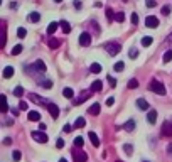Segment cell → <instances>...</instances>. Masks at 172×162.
I'll list each match as a JSON object with an SVG mask.
<instances>
[{
    "label": "cell",
    "mask_w": 172,
    "mask_h": 162,
    "mask_svg": "<svg viewBox=\"0 0 172 162\" xmlns=\"http://www.w3.org/2000/svg\"><path fill=\"white\" fill-rule=\"evenodd\" d=\"M57 27H59L57 22H51V24L48 26V34H54V32L57 30Z\"/></svg>",
    "instance_id": "cell-22"
},
{
    "label": "cell",
    "mask_w": 172,
    "mask_h": 162,
    "mask_svg": "<svg viewBox=\"0 0 172 162\" xmlns=\"http://www.w3.org/2000/svg\"><path fill=\"white\" fill-rule=\"evenodd\" d=\"M130 20H132V24H134V26H137V24H138V15H137V14H132Z\"/></svg>",
    "instance_id": "cell-44"
},
{
    "label": "cell",
    "mask_w": 172,
    "mask_h": 162,
    "mask_svg": "<svg viewBox=\"0 0 172 162\" xmlns=\"http://www.w3.org/2000/svg\"><path fill=\"white\" fill-rule=\"evenodd\" d=\"M29 96H30V100H32V101H35V103H46V105H49V103L46 101L44 98H39L37 95H34V93H30Z\"/></svg>",
    "instance_id": "cell-24"
},
{
    "label": "cell",
    "mask_w": 172,
    "mask_h": 162,
    "mask_svg": "<svg viewBox=\"0 0 172 162\" xmlns=\"http://www.w3.org/2000/svg\"><path fill=\"white\" fill-rule=\"evenodd\" d=\"M59 46H61V41H59V39H56V37L49 39V47H51V49H57Z\"/></svg>",
    "instance_id": "cell-20"
},
{
    "label": "cell",
    "mask_w": 172,
    "mask_h": 162,
    "mask_svg": "<svg viewBox=\"0 0 172 162\" xmlns=\"http://www.w3.org/2000/svg\"><path fill=\"white\" fill-rule=\"evenodd\" d=\"M88 113H90V115H95V117L98 115V113H100V105H98V103H93V105L88 108Z\"/></svg>",
    "instance_id": "cell-14"
},
{
    "label": "cell",
    "mask_w": 172,
    "mask_h": 162,
    "mask_svg": "<svg viewBox=\"0 0 172 162\" xmlns=\"http://www.w3.org/2000/svg\"><path fill=\"white\" fill-rule=\"evenodd\" d=\"M172 61V51H167L164 54V63H170Z\"/></svg>",
    "instance_id": "cell-37"
},
{
    "label": "cell",
    "mask_w": 172,
    "mask_h": 162,
    "mask_svg": "<svg viewBox=\"0 0 172 162\" xmlns=\"http://www.w3.org/2000/svg\"><path fill=\"white\" fill-rule=\"evenodd\" d=\"M155 120H157V111H155V110H149V113H147V122H149L150 125H154Z\"/></svg>",
    "instance_id": "cell-11"
},
{
    "label": "cell",
    "mask_w": 172,
    "mask_h": 162,
    "mask_svg": "<svg viewBox=\"0 0 172 162\" xmlns=\"http://www.w3.org/2000/svg\"><path fill=\"white\" fill-rule=\"evenodd\" d=\"M39 128H41V132H42V130H46V125H44V123H39Z\"/></svg>",
    "instance_id": "cell-53"
},
{
    "label": "cell",
    "mask_w": 172,
    "mask_h": 162,
    "mask_svg": "<svg viewBox=\"0 0 172 162\" xmlns=\"http://www.w3.org/2000/svg\"><path fill=\"white\" fill-rule=\"evenodd\" d=\"M123 128L127 130V132H132V130L135 128V122H134V120H128V122L123 125Z\"/></svg>",
    "instance_id": "cell-25"
},
{
    "label": "cell",
    "mask_w": 172,
    "mask_h": 162,
    "mask_svg": "<svg viewBox=\"0 0 172 162\" xmlns=\"http://www.w3.org/2000/svg\"><path fill=\"white\" fill-rule=\"evenodd\" d=\"M32 139H34L35 142H39V144H46V142L49 140L48 135L44 132H32Z\"/></svg>",
    "instance_id": "cell-5"
},
{
    "label": "cell",
    "mask_w": 172,
    "mask_h": 162,
    "mask_svg": "<svg viewBox=\"0 0 172 162\" xmlns=\"http://www.w3.org/2000/svg\"><path fill=\"white\" fill-rule=\"evenodd\" d=\"M115 20H116V22H120V24H121V22L125 20V15H123V12H116V14H115Z\"/></svg>",
    "instance_id": "cell-33"
},
{
    "label": "cell",
    "mask_w": 172,
    "mask_h": 162,
    "mask_svg": "<svg viewBox=\"0 0 172 162\" xmlns=\"http://www.w3.org/2000/svg\"><path fill=\"white\" fill-rule=\"evenodd\" d=\"M41 86H42V88H52V81H49V79H44V81H41Z\"/></svg>",
    "instance_id": "cell-36"
},
{
    "label": "cell",
    "mask_w": 172,
    "mask_h": 162,
    "mask_svg": "<svg viewBox=\"0 0 172 162\" xmlns=\"http://www.w3.org/2000/svg\"><path fill=\"white\" fill-rule=\"evenodd\" d=\"M169 12H170V7H169V5L162 7V14H164V15H169Z\"/></svg>",
    "instance_id": "cell-46"
},
{
    "label": "cell",
    "mask_w": 172,
    "mask_h": 162,
    "mask_svg": "<svg viewBox=\"0 0 172 162\" xmlns=\"http://www.w3.org/2000/svg\"><path fill=\"white\" fill-rule=\"evenodd\" d=\"M113 69H115V71H118V73H120V71H123V69H125V63H123V61L116 63V64H115V68H113Z\"/></svg>",
    "instance_id": "cell-32"
},
{
    "label": "cell",
    "mask_w": 172,
    "mask_h": 162,
    "mask_svg": "<svg viewBox=\"0 0 172 162\" xmlns=\"http://www.w3.org/2000/svg\"><path fill=\"white\" fill-rule=\"evenodd\" d=\"M149 90L150 91H154V93H157V95H165V86L160 83V81H157V79H152L150 81V85H149Z\"/></svg>",
    "instance_id": "cell-2"
},
{
    "label": "cell",
    "mask_w": 172,
    "mask_h": 162,
    "mask_svg": "<svg viewBox=\"0 0 172 162\" xmlns=\"http://www.w3.org/2000/svg\"><path fill=\"white\" fill-rule=\"evenodd\" d=\"M59 162H68V160H66V159L63 157V159H59Z\"/></svg>",
    "instance_id": "cell-55"
},
{
    "label": "cell",
    "mask_w": 172,
    "mask_h": 162,
    "mask_svg": "<svg viewBox=\"0 0 172 162\" xmlns=\"http://www.w3.org/2000/svg\"><path fill=\"white\" fill-rule=\"evenodd\" d=\"M74 147H79V149L83 147V137H76L74 139Z\"/></svg>",
    "instance_id": "cell-39"
},
{
    "label": "cell",
    "mask_w": 172,
    "mask_h": 162,
    "mask_svg": "<svg viewBox=\"0 0 172 162\" xmlns=\"http://www.w3.org/2000/svg\"><path fill=\"white\" fill-rule=\"evenodd\" d=\"M0 5H2V0H0Z\"/></svg>",
    "instance_id": "cell-59"
},
{
    "label": "cell",
    "mask_w": 172,
    "mask_h": 162,
    "mask_svg": "<svg viewBox=\"0 0 172 162\" xmlns=\"http://www.w3.org/2000/svg\"><path fill=\"white\" fill-rule=\"evenodd\" d=\"M48 110H49V113H51L52 118H57V117H59V108H57V105H54V103H49V105H48Z\"/></svg>",
    "instance_id": "cell-9"
},
{
    "label": "cell",
    "mask_w": 172,
    "mask_h": 162,
    "mask_svg": "<svg viewBox=\"0 0 172 162\" xmlns=\"http://www.w3.org/2000/svg\"><path fill=\"white\" fill-rule=\"evenodd\" d=\"M169 41H172V34H170V36H169Z\"/></svg>",
    "instance_id": "cell-57"
},
{
    "label": "cell",
    "mask_w": 172,
    "mask_h": 162,
    "mask_svg": "<svg viewBox=\"0 0 172 162\" xmlns=\"http://www.w3.org/2000/svg\"><path fill=\"white\" fill-rule=\"evenodd\" d=\"M74 7H76V9H81V7H83V4L79 2V0H74Z\"/></svg>",
    "instance_id": "cell-48"
},
{
    "label": "cell",
    "mask_w": 172,
    "mask_h": 162,
    "mask_svg": "<svg viewBox=\"0 0 172 162\" xmlns=\"http://www.w3.org/2000/svg\"><path fill=\"white\" fill-rule=\"evenodd\" d=\"M105 49H106V52L110 56H116L118 52L121 51V44L116 42V41H110V42L105 44Z\"/></svg>",
    "instance_id": "cell-1"
},
{
    "label": "cell",
    "mask_w": 172,
    "mask_h": 162,
    "mask_svg": "<svg viewBox=\"0 0 172 162\" xmlns=\"http://www.w3.org/2000/svg\"><path fill=\"white\" fill-rule=\"evenodd\" d=\"M91 90L90 91H83V93H81V96H79V98H78L76 100V101H74V103H76V105H79V103H83V101H86V100H88V98H90V96H91Z\"/></svg>",
    "instance_id": "cell-13"
},
{
    "label": "cell",
    "mask_w": 172,
    "mask_h": 162,
    "mask_svg": "<svg viewBox=\"0 0 172 162\" xmlns=\"http://www.w3.org/2000/svg\"><path fill=\"white\" fill-rule=\"evenodd\" d=\"M20 52H22V46H20V44H17V46L12 49V56H17V54H20Z\"/></svg>",
    "instance_id": "cell-38"
},
{
    "label": "cell",
    "mask_w": 172,
    "mask_h": 162,
    "mask_svg": "<svg viewBox=\"0 0 172 162\" xmlns=\"http://www.w3.org/2000/svg\"><path fill=\"white\" fill-rule=\"evenodd\" d=\"M101 88H103V83L100 79L93 81V85H91V91H101Z\"/></svg>",
    "instance_id": "cell-18"
},
{
    "label": "cell",
    "mask_w": 172,
    "mask_h": 162,
    "mask_svg": "<svg viewBox=\"0 0 172 162\" xmlns=\"http://www.w3.org/2000/svg\"><path fill=\"white\" fill-rule=\"evenodd\" d=\"M106 17H108V20L112 22L113 19H115V12H113L112 9H106Z\"/></svg>",
    "instance_id": "cell-40"
},
{
    "label": "cell",
    "mask_w": 172,
    "mask_h": 162,
    "mask_svg": "<svg viewBox=\"0 0 172 162\" xmlns=\"http://www.w3.org/2000/svg\"><path fill=\"white\" fill-rule=\"evenodd\" d=\"M84 125H86V120L83 118V117H78L73 127H74V128H83V127H84Z\"/></svg>",
    "instance_id": "cell-17"
},
{
    "label": "cell",
    "mask_w": 172,
    "mask_h": 162,
    "mask_svg": "<svg viewBox=\"0 0 172 162\" xmlns=\"http://www.w3.org/2000/svg\"><path fill=\"white\" fill-rule=\"evenodd\" d=\"M88 135H90V140H91V144L95 145V147H100V139H98V135H96L95 132H90Z\"/></svg>",
    "instance_id": "cell-16"
},
{
    "label": "cell",
    "mask_w": 172,
    "mask_h": 162,
    "mask_svg": "<svg viewBox=\"0 0 172 162\" xmlns=\"http://www.w3.org/2000/svg\"><path fill=\"white\" fill-rule=\"evenodd\" d=\"M145 26H147V27H150V29H155V27L159 26V19L155 17V15H147Z\"/></svg>",
    "instance_id": "cell-6"
},
{
    "label": "cell",
    "mask_w": 172,
    "mask_h": 162,
    "mask_svg": "<svg viewBox=\"0 0 172 162\" xmlns=\"http://www.w3.org/2000/svg\"><path fill=\"white\" fill-rule=\"evenodd\" d=\"M137 107L140 108V110H149V103H147V100H143V98H138L137 100Z\"/></svg>",
    "instance_id": "cell-15"
},
{
    "label": "cell",
    "mask_w": 172,
    "mask_h": 162,
    "mask_svg": "<svg viewBox=\"0 0 172 162\" xmlns=\"http://www.w3.org/2000/svg\"><path fill=\"white\" fill-rule=\"evenodd\" d=\"M9 110V105H7V98H5V95H0V111L5 113V111Z\"/></svg>",
    "instance_id": "cell-10"
},
{
    "label": "cell",
    "mask_w": 172,
    "mask_h": 162,
    "mask_svg": "<svg viewBox=\"0 0 172 162\" xmlns=\"http://www.w3.org/2000/svg\"><path fill=\"white\" fill-rule=\"evenodd\" d=\"M160 133L164 137H172V123L170 122H164L162 128H160Z\"/></svg>",
    "instance_id": "cell-4"
},
{
    "label": "cell",
    "mask_w": 172,
    "mask_h": 162,
    "mask_svg": "<svg viewBox=\"0 0 172 162\" xmlns=\"http://www.w3.org/2000/svg\"><path fill=\"white\" fill-rule=\"evenodd\" d=\"M14 95H15V96H22V95H24V88H22V86H17V88L14 90Z\"/></svg>",
    "instance_id": "cell-41"
},
{
    "label": "cell",
    "mask_w": 172,
    "mask_h": 162,
    "mask_svg": "<svg viewBox=\"0 0 172 162\" xmlns=\"http://www.w3.org/2000/svg\"><path fill=\"white\" fill-rule=\"evenodd\" d=\"M123 149H125V154H127V155H132V154H134V147H132L130 144H125Z\"/></svg>",
    "instance_id": "cell-29"
},
{
    "label": "cell",
    "mask_w": 172,
    "mask_h": 162,
    "mask_svg": "<svg viewBox=\"0 0 172 162\" xmlns=\"http://www.w3.org/2000/svg\"><path fill=\"white\" fill-rule=\"evenodd\" d=\"M128 56L132 58V59H137V58H138V51L135 49V47H132V49H130V52H128Z\"/></svg>",
    "instance_id": "cell-35"
},
{
    "label": "cell",
    "mask_w": 172,
    "mask_h": 162,
    "mask_svg": "<svg viewBox=\"0 0 172 162\" xmlns=\"http://www.w3.org/2000/svg\"><path fill=\"white\" fill-rule=\"evenodd\" d=\"M12 76H14V68L12 66H7L4 69V78H12Z\"/></svg>",
    "instance_id": "cell-26"
},
{
    "label": "cell",
    "mask_w": 172,
    "mask_h": 162,
    "mask_svg": "<svg viewBox=\"0 0 172 162\" xmlns=\"http://www.w3.org/2000/svg\"><path fill=\"white\" fill-rule=\"evenodd\" d=\"M116 162H123V160H116Z\"/></svg>",
    "instance_id": "cell-58"
},
{
    "label": "cell",
    "mask_w": 172,
    "mask_h": 162,
    "mask_svg": "<svg viewBox=\"0 0 172 162\" xmlns=\"http://www.w3.org/2000/svg\"><path fill=\"white\" fill-rule=\"evenodd\" d=\"M79 46H90V42H91V36L88 34V32H83L81 36H79Z\"/></svg>",
    "instance_id": "cell-8"
},
{
    "label": "cell",
    "mask_w": 172,
    "mask_h": 162,
    "mask_svg": "<svg viewBox=\"0 0 172 162\" xmlns=\"http://www.w3.org/2000/svg\"><path fill=\"white\" fill-rule=\"evenodd\" d=\"M27 118L30 120V122H39V120H41V113H39V111H29V115H27Z\"/></svg>",
    "instance_id": "cell-12"
},
{
    "label": "cell",
    "mask_w": 172,
    "mask_h": 162,
    "mask_svg": "<svg viewBox=\"0 0 172 162\" xmlns=\"http://www.w3.org/2000/svg\"><path fill=\"white\" fill-rule=\"evenodd\" d=\"M59 26H61V29L64 30V34H69V32H71V26H69V22L61 20V22H59Z\"/></svg>",
    "instance_id": "cell-21"
},
{
    "label": "cell",
    "mask_w": 172,
    "mask_h": 162,
    "mask_svg": "<svg viewBox=\"0 0 172 162\" xmlns=\"http://www.w3.org/2000/svg\"><path fill=\"white\" fill-rule=\"evenodd\" d=\"M91 71H93V73H100V71H101V64H98V63H93V64H91Z\"/></svg>",
    "instance_id": "cell-30"
},
{
    "label": "cell",
    "mask_w": 172,
    "mask_h": 162,
    "mask_svg": "<svg viewBox=\"0 0 172 162\" xmlns=\"http://www.w3.org/2000/svg\"><path fill=\"white\" fill-rule=\"evenodd\" d=\"M143 162H149V160H143Z\"/></svg>",
    "instance_id": "cell-60"
},
{
    "label": "cell",
    "mask_w": 172,
    "mask_h": 162,
    "mask_svg": "<svg viewBox=\"0 0 172 162\" xmlns=\"http://www.w3.org/2000/svg\"><path fill=\"white\" fill-rule=\"evenodd\" d=\"M29 20L30 22H39V20H41V15H39L37 12H30L29 14Z\"/></svg>",
    "instance_id": "cell-27"
},
{
    "label": "cell",
    "mask_w": 172,
    "mask_h": 162,
    "mask_svg": "<svg viewBox=\"0 0 172 162\" xmlns=\"http://www.w3.org/2000/svg\"><path fill=\"white\" fill-rule=\"evenodd\" d=\"M71 128H73L71 125H64V128H63V130H64V132H71Z\"/></svg>",
    "instance_id": "cell-51"
},
{
    "label": "cell",
    "mask_w": 172,
    "mask_h": 162,
    "mask_svg": "<svg viewBox=\"0 0 172 162\" xmlns=\"http://www.w3.org/2000/svg\"><path fill=\"white\" fill-rule=\"evenodd\" d=\"M113 103H115V98H108V100H106V105H108V107H112Z\"/></svg>",
    "instance_id": "cell-49"
},
{
    "label": "cell",
    "mask_w": 172,
    "mask_h": 162,
    "mask_svg": "<svg viewBox=\"0 0 172 162\" xmlns=\"http://www.w3.org/2000/svg\"><path fill=\"white\" fill-rule=\"evenodd\" d=\"M12 155H14V160H20V157H22V154L20 152H19V150H14V154H12Z\"/></svg>",
    "instance_id": "cell-43"
},
{
    "label": "cell",
    "mask_w": 172,
    "mask_h": 162,
    "mask_svg": "<svg viewBox=\"0 0 172 162\" xmlns=\"http://www.w3.org/2000/svg\"><path fill=\"white\" fill-rule=\"evenodd\" d=\"M152 41H154V39H152L150 36H145V37H142V46L149 47V46L152 44Z\"/></svg>",
    "instance_id": "cell-28"
},
{
    "label": "cell",
    "mask_w": 172,
    "mask_h": 162,
    "mask_svg": "<svg viewBox=\"0 0 172 162\" xmlns=\"http://www.w3.org/2000/svg\"><path fill=\"white\" fill-rule=\"evenodd\" d=\"M7 44V27L0 26V49H4Z\"/></svg>",
    "instance_id": "cell-7"
},
{
    "label": "cell",
    "mask_w": 172,
    "mask_h": 162,
    "mask_svg": "<svg viewBox=\"0 0 172 162\" xmlns=\"http://www.w3.org/2000/svg\"><path fill=\"white\" fill-rule=\"evenodd\" d=\"M19 108H20V110H27V103H26V101H20Z\"/></svg>",
    "instance_id": "cell-47"
},
{
    "label": "cell",
    "mask_w": 172,
    "mask_h": 162,
    "mask_svg": "<svg viewBox=\"0 0 172 162\" xmlns=\"http://www.w3.org/2000/svg\"><path fill=\"white\" fill-rule=\"evenodd\" d=\"M63 96H64V98H68V100H71L74 96V91L71 90V88H64V90H63Z\"/></svg>",
    "instance_id": "cell-23"
},
{
    "label": "cell",
    "mask_w": 172,
    "mask_h": 162,
    "mask_svg": "<svg viewBox=\"0 0 172 162\" xmlns=\"http://www.w3.org/2000/svg\"><path fill=\"white\" fill-rule=\"evenodd\" d=\"M137 86H138V81L135 79V78H132V79L128 81V88L130 90H134V88H137Z\"/></svg>",
    "instance_id": "cell-34"
},
{
    "label": "cell",
    "mask_w": 172,
    "mask_h": 162,
    "mask_svg": "<svg viewBox=\"0 0 172 162\" xmlns=\"http://www.w3.org/2000/svg\"><path fill=\"white\" fill-rule=\"evenodd\" d=\"M108 81H110V85H112V86H116V81H115V78H108Z\"/></svg>",
    "instance_id": "cell-50"
},
{
    "label": "cell",
    "mask_w": 172,
    "mask_h": 162,
    "mask_svg": "<svg viewBox=\"0 0 172 162\" xmlns=\"http://www.w3.org/2000/svg\"><path fill=\"white\" fill-rule=\"evenodd\" d=\"M54 2H57V4H61V2H63V0H54Z\"/></svg>",
    "instance_id": "cell-56"
},
{
    "label": "cell",
    "mask_w": 172,
    "mask_h": 162,
    "mask_svg": "<svg viewBox=\"0 0 172 162\" xmlns=\"http://www.w3.org/2000/svg\"><path fill=\"white\" fill-rule=\"evenodd\" d=\"M17 36H19L20 39H24V37L27 36V30L24 29V27H19V29H17Z\"/></svg>",
    "instance_id": "cell-31"
},
{
    "label": "cell",
    "mask_w": 172,
    "mask_h": 162,
    "mask_svg": "<svg viewBox=\"0 0 172 162\" xmlns=\"http://www.w3.org/2000/svg\"><path fill=\"white\" fill-rule=\"evenodd\" d=\"M56 147H57V149H63V147H64V140H63V139H57Z\"/></svg>",
    "instance_id": "cell-45"
},
{
    "label": "cell",
    "mask_w": 172,
    "mask_h": 162,
    "mask_svg": "<svg viewBox=\"0 0 172 162\" xmlns=\"http://www.w3.org/2000/svg\"><path fill=\"white\" fill-rule=\"evenodd\" d=\"M167 152H169V154H172V144H169V147H167Z\"/></svg>",
    "instance_id": "cell-54"
},
{
    "label": "cell",
    "mask_w": 172,
    "mask_h": 162,
    "mask_svg": "<svg viewBox=\"0 0 172 162\" xmlns=\"http://www.w3.org/2000/svg\"><path fill=\"white\" fill-rule=\"evenodd\" d=\"M147 7H150V9H154V7H157V2L155 0H145Z\"/></svg>",
    "instance_id": "cell-42"
},
{
    "label": "cell",
    "mask_w": 172,
    "mask_h": 162,
    "mask_svg": "<svg viewBox=\"0 0 172 162\" xmlns=\"http://www.w3.org/2000/svg\"><path fill=\"white\" fill-rule=\"evenodd\" d=\"M34 68H35V71H41V73H44L46 71V64H44V61H35V64H34Z\"/></svg>",
    "instance_id": "cell-19"
},
{
    "label": "cell",
    "mask_w": 172,
    "mask_h": 162,
    "mask_svg": "<svg viewBox=\"0 0 172 162\" xmlns=\"http://www.w3.org/2000/svg\"><path fill=\"white\" fill-rule=\"evenodd\" d=\"M73 159H74V162H86L88 160V155L81 149H73Z\"/></svg>",
    "instance_id": "cell-3"
},
{
    "label": "cell",
    "mask_w": 172,
    "mask_h": 162,
    "mask_svg": "<svg viewBox=\"0 0 172 162\" xmlns=\"http://www.w3.org/2000/svg\"><path fill=\"white\" fill-rule=\"evenodd\" d=\"M4 144H5V145H10V144H12V139H9V137H7V139L4 140Z\"/></svg>",
    "instance_id": "cell-52"
}]
</instances>
